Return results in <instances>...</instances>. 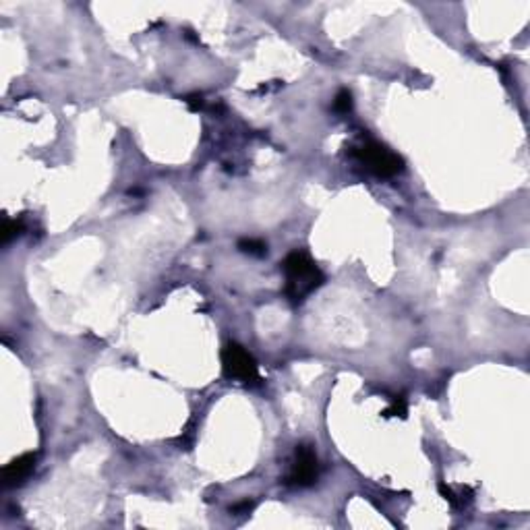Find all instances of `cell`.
I'll return each mask as SVG.
<instances>
[{
    "label": "cell",
    "instance_id": "6da1fadb",
    "mask_svg": "<svg viewBox=\"0 0 530 530\" xmlns=\"http://www.w3.org/2000/svg\"><path fill=\"white\" fill-rule=\"evenodd\" d=\"M286 275V294L292 302H302L308 294H313L323 284V273L315 265V261L302 253H290L282 263Z\"/></svg>",
    "mask_w": 530,
    "mask_h": 530
},
{
    "label": "cell",
    "instance_id": "7a4b0ae2",
    "mask_svg": "<svg viewBox=\"0 0 530 530\" xmlns=\"http://www.w3.org/2000/svg\"><path fill=\"white\" fill-rule=\"evenodd\" d=\"M354 155L360 159V164L366 166V170H371L377 176H395L404 170L402 157L377 141H366L358 145L354 149Z\"/></svg>",
    "mask_w": 530,
    "mask_h": 530
},
{
    "label": "cell",
    "instance_id": "3957f363",
    "mask_svg": "<svg viewBox=\"0 0 530 530\" xmlns=\"http://www.w3.org/2000/svg\"><path fill=\"white\" fill-rule=\"evenodd\" d=\"M222 369L230 379L242 381V383H255L259 381V366L257 360L248 350H244L240 344L230 342L222 350Z\"/></svg>",
    "mask_w": 530,
    "mask_h": 530
},
{
    "label": "cell",
    "instance_id": "277c9868",
    "mask_svg": "<svg viewBox=\"0 0 530 530\" xmlns=\"http://www.w3.org/2000/svg\"><path fill=\"white\" fill-rule=\"evenodd\" d=\"M319 476V460L311 445H296L294 460L290 466V482L296 487H308Z\"/></svg>",
    "mask_w": 530,
    "mask_h": 530
},
{
    "label": "cell",
    "instance_id": "5b68a950",
    "mask_svg": "<svg viewBox=\"0 0 530 530\" xmlns=\"http://www.w3.org/2000/svg\"><path fill=\"white\" fill-rule=\"evenodd\" d=\"M35 462L37 455L35 453H23L17 460H12L10 464H6L2 468V482L4 487H17L23 484L35 470Z\"/></svg>",
    "mask_w": 530,
    "mask_h": 530
},
{
    "label": "cell",
    "instance_id": "8992f818",
    "mask_svg": "<svg viewBox=\"0 0 530 530\" xmlns=\"http://www.w3.org/2000/svg\"><path fill=\"white\" fill-rule=\"evenodd\" d=\"M238 248L246 255H255V257H261L267 253V244L261 240V238H242L238 242Z\"/></svg>",
    "mask_w": 530,
    "mask_h": 530
},
{
    "label": "cell",
    "instance_id": "52a82bcc",
    "mask_svg": "<svg viewBox=\"0 0 530 530\" xmlns=\"http://www.w3.org/2000/svg\"><path fill=\"white\" fill-rule=\"evenodd\" d=\"M333 110L340 114H348L352 110V93L348 89H342L333 99Z\"/></svg>",
    "mask_w": 530,
    "mask_h": 530
},
{
    "label": "cell",
    "instance_id": "ba28073f",
    "mask_svg": "<svg viewBox=\"0 0 530 530\" xmlns=\"http://www.w3.org/2000/svg\"><path fill=\"white\" fill-rule=\"evenodd\" d=\"M21 230H23V222L19 219H4V224H2V242H8L12 236H17V234H21Z\"/></svg>",
    "mask_w": 530,
    "mask_h": 530
},
{
    "label": "cell",
    "instance_id": "9c48e42d",
    "mask_svg": "<svg viewBox=\"0 0 530 530\" xmlns=\"http://www.w3.org/2000/svg\"><path fill=\"white\" fill-rule=\"evenodd\" d=\"M383 414H385V416H404V414H406V400H404L402 395H398V398L393 400L391 408H387Z\"/></svg>",
    "mask_w": 530,
    "mask_h": 530
},
{
    "label": "cell",
    "instance_id": "30bf717a",
    "mask_svg": "<svg viewBox=\"0 0 530 530\" xmlns=\"http://www.w3.org/2000/svg\"><path fill=\"white\" fill-rule=\"evenodd\" d=\"M184 101L188 104V108H190V110H199V108L203 106V97H201V95H197V93L186 95V97H184Z\"/></svg>",
    "mask_w": 530,
    "mask_h": 530
}]
</instances>
